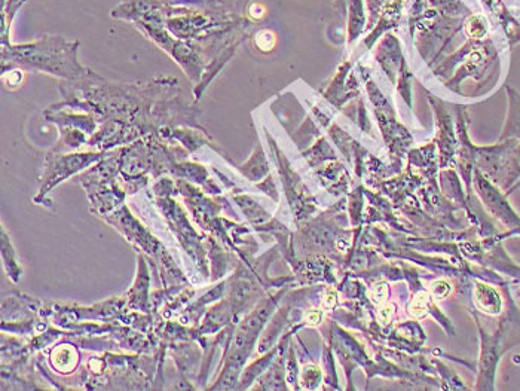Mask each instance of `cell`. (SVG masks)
I'll return each mask as SVG.
<instances>
[{"instance_id": "1", "label": "cell", "mask_w": 520, "mask_h": 391, "mask_svg": "<svg viewBox=\"0 0 520 391\" xmlns=\"http://www.w3.org/2000/svg\"><path fill=\"white\" fill-rule=\"evenodd\" d=\"M79 42L63 36H44L32 44L2 45L3 66L51 73L61 78L84 79L91 72L78 61Z\"/></svg>"}, {"instance_id": "2", "label": "cell", "mask_w": 520, "mask_h": 391, "mask_svg": "<svg viewBox=\"0 0 520 391\" xmlns=\"http://www.w3.org/2000/svg\"><path fill=\"white\" fill-rule=\"evenodd\" d=\"M223 2L225 0H122L110 11V17L131 24L145 21L164 26L174 8H208Z\"/></svg>"}, {"instance_id": "3", "label": "cell", "mask_w": 520, "mask_h": 391, "mask_svg": "<svg viewBox=\"0 0 520 391\" xmlns=\"http://www.w3.org/2000/svg\"><path fill=\"white\" fill-rule=\"evenodd\" d=\"M474 302L482 313L489 314V316H497L503 310V299H501L500 293L494 287L486 286V284H476Z\"/></svg>"}, {"instance_id": "4", "label": "cell", "mask_w": 520, "mask_h": 391, "mask_svg": "<svg viewBox=\"0 0 520 391\" xmlns=\"http://www.w3.org/2000/svg\"><path fill=\"white\" fill-rule=\"evenodd\" d=\"M27 0H2L0 6V36H2V45L11 44V27L17 17L18 11L23 8Z\"/></svg>"}, {"instance_id": "5", "label": "cell", "mask_w": 520, "mask_h": 391, "mask_svg": "<svg viewBox=\"0 0 520 391\" xmlns=\"http://www.w3.org/2000/svg\"><path fill=\"white\" fill-rule=\"evenodd\" d=\"M427 308V293H418V295L415 296L414 301H412L411 305H409V314H411L412 317H416V319H421V317H424L425 314H427Z\"/></svg>"}, {"instance_id": "6", "label": "cell", "mask_w": 520, "mask_h": 391, "mask_svg": "<svg viewBox=\"0 0 520 391\" xmlns=\"http://www.w3.org/2000/svg\"><path fill=\"white\" fill-rule=\"evenodd\" d=\"M449 292H451V287H449V284L445 283V281H436V283H433V286H431V293H433L437 299L445 298V296L449 295Z\"/></svg>"}, {"instance_id": "7", "label": "cell", "mask_w": 520, "mask_h": 391, "mask_svg": "<svg viewBox=\"0 0 520 391\" xmlns=\"http://www.w3.org/2000/svg\"><path fill=\"white\" fill-rule=\"evenodd\" d=\"M387 295H388L387 284L379 283V284H376L375 287H373L372 299H373V302H376V304H381V302H384L385 298H387Z\"/></svg>"}, {"instance_id": "8", "label": "cell", "mask_w": 520, "mask_h": 391, "mask_svg": "<svg viewBox=\"0 0 520 391\" xmlns=\"http://www.w3.org/2000/svg\"><path fill=\"white\" fill-rule=\"evenodd\" d=\"M391 316H393V307L391 305H385L379 310V319L387 325L390 322Z\"/></svg>"}, {"instance_id": "9", "label": "cell", "mask_w": 520, "mask_h": 391, "mask_svg": "<svg viewBox=\"0 0 520 391\" xmlns=\"http://www.w3.org/2000/svg\"><path fill=\"white\" fill-rule=\"evenodd\" d=\"M321 320V314L318 313V311H312L310 316H308V322L311 323V325H317L318 322Z\"/></svg>"}, {"instance_id": "10", "label": "cell", "mask_w": 520, "mask_h": 391, "mask_svg": "<svg viewBox=\"0 0 520 391\" xmlns=\"http://www.w3.org/2000/svg\"><path fill=\"white\" fill-rule=\"evenodd\" d=\"M336 302V296L333 295V293H329V295L326 296V299H324V305H326L327 308H332L333 305H335Z\"/></svg>"}, {"instance_id": "11", "label": "cell", "mask_w": 520, "mask_h": 391, "mask_svg": "<svg viewBox=\"0 0 520 391\" xmlns=\"http://www.w3.org/2000/svg\"><path fill=\"white\" fill-rule=\"evenodd\" d=\"M336 9H338L339 12H342L344 14L345 11V5H347V2L345 0H335Z\"/></svg>"}]
</instances>
